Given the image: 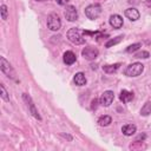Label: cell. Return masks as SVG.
I'll return each mask as SVG.
<instances>
[{"label": "cell", "instance_id": "52a82bcc", "mask_svg": "<svg viewBox=\"0 0 151 151\" xmlns=\"http://www.w3.org/2000/svg\"><path fill=\"white\" fill-rule=\"evenodd\" d=\"M98 53H99L98 50L96 47H93V46H87V47H85L81 51V55L86 60H93V59H96L98 57Z\"/></svg>", "mask_w": 151, "mask_h": 151}, {"label": "cell", "instance_id": "9c48e42d", "mask_svg": "<svg viewBox=\"0 0 151 151\" xmlns=\"http://www.w3.org/2000/svg\"><path fill=\"white\" fill-rule=\"evenodd\" d=\"M113 99H114L113 92H112V91H105V92L101 94V97H100V99H99V103H100L103 106H110V105L112 104Z\"/></svg>", "mask_w": 151, "mask_h": 151}, {"label": "cell", "instance_id": "3957f363", "mask_svg": "<svg viewBox=\"0 0 151 151\" xmlns=\"http://www.w3.org/2000/svg\"><path fill=\"white\" fill-rule=\"evenodd\" d=\"M101 13V7L98 5V4H93V5H90L85 8V15L91 19V20H94L97 19Z\"/></svg>", "mask_w": 151, "mask_h": 151}, {"label": "cell", "instance_id": "7c38bea8", "mask_svg": "<svg viewBox=\"0 0 151 151\" xmlns=\"http://www.w3.org/2000/svg\"><path fill=\"white\" fill-rule=\"evenodd\" d=\"M76 59H77V57L72 51H66L64 53V63L66 65H72L76 61Z\"/></svg>", "mask_w": 151, "mask_h": 151}, {"label": "cell", "instance_id": "5bb4252c", "mask_svg": "<svg viewBox=\"0 0 151 151\" xmlns=\"http://www.w3.org/2000/svg\"><path fill=\"white\" fill-rule=\"evenodd\" d=\"M119 99L123 101V103H129L130 100L133 99V92H130L127 90H123L119 94Z\"/></svg>", "mask_w": 151, "mask_h": 151}, {"label": "cell", "instance_id": "6da1fadb", "mask_svg": "<svg viewBox=\"0 0 151 151\" xmlns=\"http://www.w3.org/2000/svg\"><path fill=\"white\" fill-rule=\"evenodd\" d=\"M66 35H67V39L71 42L76 44V45H81V44L85 42V39L83 38V32L79 28H76L74 27V28L68 29L67 33H66Z\"/></svg>", "mask_w": 151, "mask_h": 151}, {"label": "cell", "instance_id": "9a60e30c", "mask_svg": "<svg viewBox=\"0 0 151 151\" xmlns=\"http://www.w3.org/2000/svg\"><path fill=\"white\" fill-rule=\"evenodd\" d=\"M136 131H137V127L133 124H126V125H124L122 127V132L125 136H132V134H134Z\"/></svg>", "mask_w": 151, "mask_h": 151}, {"label": "cell", "instance_id": "cb8c5ba5", "mask_svg": "<svg viewBox=\"0 0 151 151\" xmlns=\"http://www.w3.org/2000/svg\"><path fill=\"white\" fill-rule=\"evenodd\" d=\"M136 58H143V59H147L149 57H150V53L147 52V51H140V52H138V53H136V55H134Z\"/></svg>", "mask_w": 151, "mask_h": 151}, {"label": "cell", "instance_id": "7a4b0ae2", "mask_svg": "<svg viewBox=\"0 0 151 151\" xmlns=\"http://www.w3.org/2000/svg\"><path fill=\"white\" fill-rule=\"evenodd\" d=\"M144 71V65L140 63H133L129 65L125 70V74L129 77H138Z\"/></svg>", "mask_w": 151, "mask_h": 151}, {"label": "cell", "instance_id": "484cf974", "mask_svg": "<svg viewBox=\"0 0 151 151\" xmlns=\"http://www.w3.org/2000/svg\"><path fill=\"white\" fill-rule=\"evenodd\" d=\"M97 104H98V99L94 98V99L92 100V105H91V107H92V109H96V107H97Z\"/></svg>", "mask_w": 151, "mask_h": 151}, {"label": "cell", "instance_id": "ffe728a7", "mask_svg": "<svg viewBox=\"0 0 151 151\" xmlns=\"http://www.w3.org/2000/svg\"><path fill=\"white\" fill-rule=\"evenodd\" d=\"M129 147H130V150H142V149H145V145L139 140H134Z\"/></svg>", "mask_w": 151, "mask_h": 151}, {"label": "cell", "instance_id": "4316f807", "mask_svg": "<svg viewBox=\"0 0 151 151\" xmlns=\"http://www.w3.org/2000/svg\"><path fill=\"white\" fill-rule=\"evenodd\" d=\"M145 137H146V134H145V133H143V134H139V136L137 137V139H136V140H142V142H143V140L145 139Z\"/></svg>", "mask_w": 151, "mask_h": 151}, {"label": "cell", "instance_id": "e0dca14e", "mask_svg": "<svg viewBox=\"0 0 151 151\" xmlns=\"http://www.w3.org/2000/svg\"><path fill=\"white\" fill-rule=\"evenodd\" d=\"M119 66H120L119 63L113 64V65H105V66H103V71L106 72V73H113L119 68Z\"/></svg>", "mask_w": 151, "mask_h": 151}, {"label": "cell", "instance_id": "ba28073f", "mask_svg": "<svg viewBox=\"0 0 151 151\" xmlns=\"http://www.w3.org/2000/svg\"><path fill=\"white\" fill-rule=\"evenodd\" d=\"M64 15H65V18H66L68 21H74V20L78 19V12H77L76 7L72 6V5L66 6L65 12H64Z\"/></svg>", "mask_w": 151, "mask_h": 151}, {"label": "cell", "instance_id": "8992f818", "mask_svg": "<svg viewBox=\"0 0 151 151\" xmlns=\"http://www.w3.org/2000/svg\"><path fill=\"white\" fill-rule=\"evenodd\" d=\"M0 68H1V71L7 76V77H11V78H14V70H13V67L11 66V64L4 58V57H1L0 58Z\"/></svg>", "mask_w": 151, "mask_h": 151}, {"label": "cell", "instance_id": "83f0119b", "mask_svg": "<svg viewBox=\"0 0 151 151\" xmlns=\"http://www.w3.org/2000/svg\"><path fill=\"white\" fill-rule=\"evenodd\" d=\"M145 5H146L147 7H151V0H146V2H145Z\"/></svg>", "mask_w": 151, "mask_h": 151}, {"label": "cell", "instance_id": "5b68a950", "mask_svg": "<svg viewBox=\"0 0 151 151\" xmlns=\"http://www.w3.org/2000/svg\"><path fill=\"white\" fill-rule=\"evenodd\" d=\"M22 99H24V100H25V103L27 104V106H28V109H29L31 113L33 114V117H34V118H37L38 120H41V117H40V114L38 113V111H37V109H35V105H34V103H33L32 98H31L27 93H24V94H22Z\"/></svg>", "mask_w": 151, "mask_h": 151}, {"label": "cell", "instance_id": "603a6c76", "mask_svg": "<svg viewBox=\"0 0 151 151\" xmlns=\"http://www.w3.org/2000/svg\"><path fill=\"white\" fill-rule=\"evenodd\" d=\"M0 90H1V98L5 100V101H9V98H8V94H7V91L5 88V86L1 84L0 85Z\"/></svg>", "mask_w": 151, "mask_h": 151}, {"label": "cell", "instance_id": "30bf717a", "mask_svg": "<svg viewBox=\"0 0 151 151\" xmlns=\"http://www.w3.org/2000/svg\"><path fill=\"white\" fill-rule=\"evenodd\" d=\"M110 25L113 28H120L123 26V18L118 14H112L110 17Z\"/></svg>", "mask_w": 151, "mask_h": 151}, {"label": "cell", "instance_id": "4fadbf2b", "mask_svg": "<svg viewBox=\"0 0 151 151\" xmlns=\"http://www.w3.org/2000/svg\"><path fill=\"white\" fill-rule=\"evenodd\" d=\"M73 81L77 86H84L86 84V78H85V74L83 72H78L76 73L74 78H73Z\"/></svg>", "mask_w": 151, "mask_h": 151}, {"label": "cell", "instance_id": "7402d4cb", "mask_svg": "<svg viewBox=\"0 0 151 151\" xmlns=\"http://www.w3.org/2000/svg\"><path fill=\"white\" fill-rule=\"evenodd\" d=\"M0 8H1L0 9V12H1V19L2 20H7V18H8V8H7V6L6 5H1Z\"/></svg>", "mask_w": 151, "mask_h": 151}, {"label": "cell", "instance_id": "d6986e66", "mask_svg": "<svg viewBox=\"0 0 151 151\" xmlns=\"http://www.w3.org/2000/svg\"><path fill=\"white\" fill-rule=\"evenodd\" d=\"M150 113H151V101H146L140 110V114L142 116H149Z\"/></svg>", "mask_w": 151, "mask_h": 151}, {"label": "cell", "instance_id": "44dd1931", "mask_svg": "<svg viewBox=\"0 0 151 151\" xmlns=\"http://www.w3.org/2000/svg\"><path fill=\"white\" fill-rule=\"evenodd\" d=\"M139 47H142V44H140V42H137V44H132V45H130L125 51H126L127 53H132V52H136L137 50H139Z\"/></svg>", "mask_w": 151, "mask_h": 151}, {"label": "cell", "instance_id": "d4e9b609", "mask_svg": "<svg viewBox=\"0 0 151 151\" xmlns=\"http://www.w3.org/2000/svg\"><path fill=\"white\" fill-rule=\"evenodd\" d=\"M55 1H57V4H59L61 6H64V5H66L68 2V0H55Z\"/></svg>", "mask_w": 151, "mask_h": 151}, {"label": "cell", "instance_id": "8fae6325", "mask_svg": "<svg viewBox=\"0 0 151 151\" xmlns=\"http://www.w3.org/2000/svg\"><path fill=\"white\" fill-rule=\"evenodd\" d=\"M125 15H126V18H129L131 21H136V20H138L139 19V12H138V9H136V8H133V7H130V8H127V9H125Z\"/></svg>", "mask_w": 151, "mask_h": 151}, {"label": "cell", "instance_id": "ac0fdd59", "mask_svg": "<svg viewBox=\"0 0 151 151\" xmlns=\"http://www.w3.org/2000/svg\"><path fill=\"white\" fill-rule=\"evenodd\" d=\"M98 123H99V125L100 126H107V125H110L111 123H112V118L110 117V116H101L99 119H98Z\"/></svg>", "mask_w": 151, "mask_h": 151}, {"label": "cell", "instance_id": "f1b7e54d", "mask_svg": "<svg viewBox=\"0 0 151 151\" xmlns=\"http://www.w3.org/2000/svg\"><path fill=\"white\" fill-rule=\"evenodd\" d=\"M37 1H45V0H37Z\"/></svg>", "mask_w": 151, "mask_h": 151}, {"label": "cell", "instance_id": "277c9868", "mask_svg": "<svg viewBox=\"0 0 151 151\" xmlns=\"http://www.w3.org/2000/svg\"><path fill=\"white\" fill-rule=\"evenodd\" d=\"M61 26V21L58 17V14L55 13H51L48 17H47V27L51 29V31H58Z\"/></svg>", "mask_w": 151, "mask_h": 151}, {"label": "cell", "instance_id": "2e32d148", "mask_svg": "<svg viewBox=\"0 0 151 151\" xmlns=\"http://www.w3.org/2000/svg\"><path fill=\"white\" fill-rule=\"evenodd\" d=\"M123 35H118V37H116V38H112V39H110L106 44H105V47H107V48H110V47H112V46H114V45H117V44H119L122 40H123Z\"/></svg>", "mask_w": 151, "mask_h": 151}]
</instances>
